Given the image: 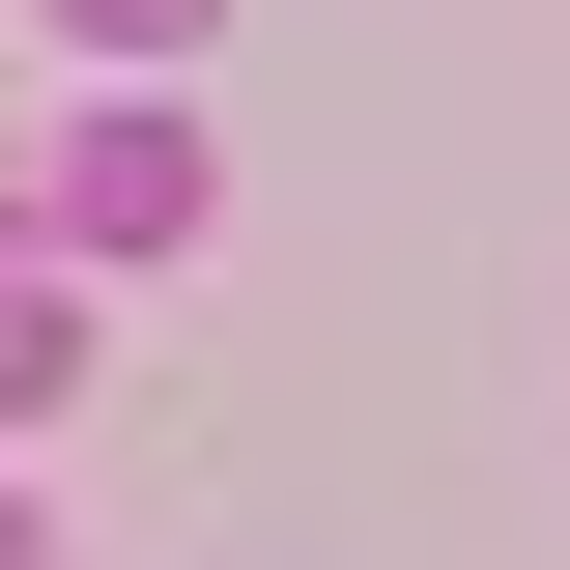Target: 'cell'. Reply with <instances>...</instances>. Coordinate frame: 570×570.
Masks as SVG:
<instances>
[{
	"label": "cell",
	"mask_w": 570,
	"mask_h": 570,
	"mask_svg": "<svg viewBox=\"0 0 570 570\" xmlns=\"http://www.w3.org/2000/svg\"><path fill=\"white\" fill-rule=\"evenodd\" d=\"M29 228H58V257H200V115H142V86H115V115L58 142V200H29Z\"/></svg>",
	"instance_id": "cell-1"
},
{
	"label": "cell",
	"mask_w": 570,
	"mask_h": 570,
	"mask_svg": "<svg viewBox=\"0 0 570 570\" xmlns=\"http://www.w3.org/2000/svg\"><path fill=\"white\" fill-rule=\"evenodd\" d=\"M58 371H86V285H58V228H29V200H0V428H29V400H58Z\"/></svg>",
	"instance_id": "cell-2"
},
{
	"label": "cell",
	"mask_w": 570,
	"mask_h": 570,
	"mask_svg": "<svg viewBox=\"0 0 570 570\" xmlns=\"http://www.w3.org/2000/svg\"><path fill=\"white\" fill-rule=\"evenodd\" d=\"M58 29H86V58H200L228 0H58Z\"/></svg>",
	"instance_id": "cell-3"
},
{
	"label": "cell",
	"mask_w": 570,
	"mask_h": 570,
	"mask_svg": "<svg viewBox=\"0 0 570 570\" xmlns=\"http://www.w3.org/2000/svg\"><path fill=\"white\" fill-rule=\"evenodd\" d=\"M0 570H58V542H29V485H0Z\"/></svg>",
	"instance_id": "cell-4"
}]
</instances>
